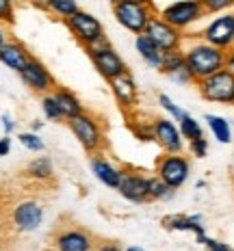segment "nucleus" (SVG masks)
Instances as JSON below:
<instances>
[{"label": "nucleus", "mask_w": 234, "mask_h": 251, "mask_svg": "<svg viewBox=\"0 0 234 251\" xmlns=\"http://www.w3.org/2000/svg\"><path fill=\"white\" fill-rule=\"evenodd\" d=\"M128 2H141V4H150L152 7V0H128Z\"/></svg>", "instance_id": "42"}, {"label": "nucleus", "mask_w": 234, "mask_h": 251, "mask_svg": "<svg viewBox=\"0 0 234 251\" xmlns=\"http://www.w3.org/2000/svg\"><path fill=\"white\" fill-rule=\"evenodd\" d=\"M128 128L143 143H152L154 141V122H130Z\"/></svg>", "instance_id": "28"}, {"label": "nucleus", "mask_w": 234, "mask_h": 251, "mask_svg": "<svg viewBox=\"0 0 234 251\" xmlns=\"http://www.w3.org/2000/svg\"><path fill=\"white\" fill-rule=\"evenodd\" d=\"M202 41L215 46V48L228 50L234 44V13H223L215 18L202 30Z\"/></svg>", "instance_id": "10"}, {"label": "nucleus", "mask_w": 234, "mask_h": 251, "mask_svg": "<svg viewBox=\"0 0 234 251\" xmlns=\"http://www.w3.org/2000/svg\"><path fill=\"white\" fill-rule=\"evenodd\" d=\"M232 48H234V44H232Z\"/></svg>", "instance_id": "45"}, {"label": "nucleus", "mask_w": 234, "mask_h": 251, "mask_svg": "<svg viewBox=\"0 0 234 251\" xmlns=\"http://www.w3.org/2000/svg\"><path fill=\"white\" fill-rule=\"evenodd\" d=\"M182 65H186V61H184V52H182V48H180V50H169V52H163V59H160L158 72L169 78L176 70H180Z\"/></svg>", "instance_id": "24"}, {"label": "nucleus", "mask_w": 234, "mask_h": 251, "mask_svg": "<svg viewBox=\"0 0 234 251\" xmlns=\"http://www.w3.org/2000/svg\"><path fill=\"white\" fill-rule=\"evenodd\" d=\"M126 251H145V249H141V247H128Z\"/></svg>", "instance_id": "43"}, {"label": "nucleus", "mask_w": 234, "mask_h": 251, "mask_svg": "<svg viewBox=\"0 0 234 251\" xmlns=\"http://www.w3.org/2000/svg\"><path fill=\"white\" fill-rule=\"evenodd\" d=\"M9 151H11V139H9V134H4V137L0 139V158L7 156Z\"/></svg>", "instance_id": "36"}, {"label": "nucleus", "mask_w": 234, "mask_h": 251, "mask_svg": "<svg viewBox=\"0 0 234 251\" xmlns=\"http://www.w3.org/2000/svg\"><path fill=\"white\" fill-rule=\"evenodd\" d=\"M89 167H91V174L96 176L104 186L115 188V191H117L119 182H122V174H124L119 167H115L113 163H108V160L104 158V156H100V154H93L91 156Z\"/></svg>", "instance_id": "16"}, {"label": "nucleus", "mask_w": 234, "mask_h": 251, "mask_svg": "<svg viewBox=\"0 0 234 251\" xmlns=\"http://www.w3.org/2000/svg\"><path fill=\"white\" fill-rule=\"evenodd\" d=\"M54 100L59 104L61 113H63V119H72L76 117V115L85 113V108H82L80 100L76 98V93H72L70 89H63V87H54Z\"/></svg>", "instance_id": "21"}, {"label": "nucleus", "mask_w": 234, "mask_h": 251, "mask_svg": "<svg viewBox=\"0 0 234 251\" xmlns=\"http://www.w3.org/2000/svg\"><path fill=\"white\" fill-rule=\"evenodd\" d=\"M78 2L76 0H46V11H52L56 13L59 18H70L72 13L78 11Z\"/></svg>", "instance_id": "27"}, {"label": "nucleus", "mask_w": 234, "mask_h": 251, "mask_svg": "<svg viewBox=\"0 0 234 251\" xmlns=\"http://www.w3.org/2000/svg\"><path fill=\"white\" fill-rule=\"evenodd\" d=\"M113 15L117 24L124 26L128 33L141 35L152 18V7L141 2H128V0H113Z\"/></svg>", "instance_id": "5"}, {"label": "nucleus", "mask_w": 234, "mask_h": 251, "mask_svg": "<svg viewBox=\"0 0 234 251\" xmlns=\"http://www.w3.org/2000/svg\"><path fill=\"white\" fill-rule=\"evenodd\" d=\"M41 108H44L46 119H50V122H61V119H63V113H61L59 104H56L52 93H46V96L41 98Z\"/></svg>", "instance_id": "29"}, {"label": "nucleus", "mask_w": 234, "mask_h": 251, "mask_svg": "<svg viewBox=\"0 0 234 251\" xmlns=\"http://www.w3.org/2000/svg\"><path fill=\"white\" fill-rule=\"evenodd\" d=\"M44 221V208L37 201H22L13 210V223L20 232H35Z\"/></svg>", "instance_id": "15"}, {"label": "nucleus", "mask_w": 234, "mask_h": 251, "mask_svg": "<svg viewBox=\"0 0 234 251\" xmlns=\"http://www.w3.org/2000/svg\"><path fill=\"white\" fill-rule=\"evenodd\" d=\"M204 119H206L208 128H210L212 137L219 141V143H223V145L232 143V128H230V124H228V119L219 117V115H206Z\"/></svg>", "instance_id": "22"}, {"label": "nucleus", "mask_w": 234, "mask_h": 251, "mask_svg": "<svg viewBox=\"0 0 234 251\" xmlns=\"http://www.w3.org/2000/svg\"><path fill=\"white\" fill-rule=\"evenodd\" d=\"M26 174H28L30 177H35V180H48V177L54 174V169H52V160L48 158V156H37L35 160L28 163Z\"/></svg>", "instance_id": "25"}, {"label": "nucleus", "mask_w": 234, "mask_h": 251, "mask_svg": "<svg viewBox=\"0 0 234 251\" xmlns=\"http://www.w3.org/2000/svg\"><path fill=\"white\" fill-rule=\"evenodd\" d=\"M200 4L206 15H212V13H221L234 7V0H200Z\"/></svg>", "instance_id": "30"}, {"label": "nucleus", "mask_w": 234, "mask_h": 251, "mask_svg": "<svg viewBox=\"0 0 234 251\" xmlns=\"http://www.w3.org/2000/svg\"><path fill=\"white\" fill-rule=\"evenodd\" d=\"M158 104H160V108H165V111H167V115L174 119V122H178L180 115L184 113L178 104H174V100H171L169 96H165V93H160V96H158Z\"/></svg>", "instance_id": "32"}, {"label": "nucleus", "mask_w": 234, "mask_h": 251, "mask_svg": "<svg viewBox=\"0 0 234 251\" xmlns=\"http://www.w3.org/2000/svg\"><path fill=\"white\" fill-rule=\"evenodd\" d=\"M143 33L148 35V37L152 39L163 52L182 48V30L167 24L160 15H152V18H150V22H148V26H145Z\"/></svg>", "instance_id": "9"}, {"label": "nucleus", "mask_w": 234, "mask_h": 251, "mask_svg": "<svg viewBox=\"0 0 234 251\" xmlns=\"http://www.w3.org/2000/svg\"><path fill=\"white\" fill-rule=\"evenodd\" d=\"M65 24H67V28L72 30V35H74L85 48H91V46L108 41L106 35H104V26L100 20H98L96 15L82 11V9H78L70 18H65Z\"/></svg>", "instance_id": "4"}, {"label": "nucleus", "mask_w": 234, "mask_h": 251, "mask_svg": "<svg viewBox=\"0 0 234 251\" xmlns=\"http://www.w3.org/2000/svg\"><path fill=\"white\" fill-rule=\"evenodd\" d=\"M18 139H20V143H22L28 151H44L46 150L44 141H41L39 134H35V132H22Z\"/></svg>", "instance_id": "31"}, {"label": "nucleus", "mask_w": 234, "mask_h": 251, "mask_svg": "<svg viewBox=\"0 0 234 251\" xmlns=\"http://www.w3.org/2000/svg\"><path fill=\"white\" fill-rule=\"evenodd\" d=\"M2 128H4V134H11L15 130V124L9 115H2Z\"/></svg>", "instance_id": "37"}, {"label": "nucleus", "mask_w": 234, "mask_h": 251, "mask_svg": "<svg viewBox=\"0 0 234 251\" xmlns=\"http://www.w3.org/2000/svg\"><path fill=\"white\" fill-rule=\"evenodd\" d=\"M189 174H191V163L184 154H163L156 160L154 176H158L171 188L184 186V182L189 180Z\"/></svg>", "instance_id": "7"}, {"label": "nucleus", "mask_w": 234, "mask_h": 251, "mask_svg": "<svg viewBox=\"0 0 234 251\" xmlns=\"http://www.w3.org/2000/svg\"><path fill=\"white\" fill-rule=\"evenodd\" d=\"M232 104H234V98H232Z\"/></svg>", "instance_id": "44"}, {"label": "nucleus", "mask_w": 234, "mask_h": 251, "mask_svg": "<svg viewBox=\"0 0 234 251\" xmlns=\"http://www.w3.org/2000/svg\"><path fill=\"white\" fill-rule=\"evenodd\" d=\"M98 251H126V249H122L117 243H113V240H108V243H102L100 247H98Z\"/></svg>", "instance_id": "38"}, {"label": "nucleus", "mask_w": 234, "mask_h": 251, "mask_svg": "<svg viewBox=\"0 0 234 251\" xmlns=\"http://www.w3.org/2000/svg\"><path fill=\"white\" fill-rule=\"evenodd\" d=\"M176 188L165 184L158 176H150V201H167L174 197Z\"/></svg>", "instance_id": "26"}, {"label": "nucleus", "mask_w": 234, "mask_h": 251, "mask_svg": "<svg viewBox=\"0 0 234 251\" xmlns=\"http://www.w3.org/2000/svg\"><path fill=\"white\" fill-rule=\"evenodd\" d=\"M134 48H137L139 52V56L148 63L150 67H154V70H158V65H160V59H163V50L158 48V46L154 44L152 39L148 37L145 33L141 35H134Z\"/></svg>", "instance_id": "20"}, {"label": "nucleus", "mask_w": 234, "mask_h": 251, "mask_svg": "<svg viewBox=\"0 0 234 251\" xmlns=\"http://www.w3.org/2000/svg\"><path fill=\"white\" fill-rule=\"evenodd\" d=\"M20 78H22L24 85L35 93H48L56 87L54 78H52V74L46 70V65L41 61L33 59V56H30V61L24 65V70L20 72Z\"/></svg>", "instance_id": "14"}, {"label": "nucleus", "mask_w": 234, "mask_h": 251, "mask_svg": "<svg viewBox=\"0 0 234 251\" xmlns=\"http://www.w3.org/2000/svg\"><path fill=\"white\" fill-rule=\"evenodd\" d=\"M117 191H119V195L130 203L150 201V176L134 174V171H124Z\"/></svg>", "instance_id": "13"}, {"label": "nucleus", "mask_w": 234, "mask_h": 251, "mask_svg": "<svg viewBox=\"0 0 234 251\" xmlns=\"http://www.w3.org/2000/svg\"><path fill=\"white\" fill-rule=\"evenodd\" d=\"M72 134L78 139V143L82 145V150L87 154H100L106 148V137H104L102 126L98 124V119L89 113H80L76 117L67 119Z\"/></svg>", "instance_id": "2"}, {"label": "nucleus", "mask_w": 234, "mask_h": 251, "mask_svg": "<svg viewBox=\"0 0 234 251\" xmlns=\"http://www.w3.org/2000/svg\"><path fill=\"white\" fill-rule=\"evenodd\" d=\"M0 22H13V0H0Z\"/></svg>", "instance_id": "34"}, {"label": "nucleus", "mask_w": 234, "mask_h": 251, "mask_svg": "<svg viewBox=\"0 0 234 251\" xmlns=\"http://www.w3.org/2000/svg\"><path fill=\"white\" fill-rule=\"evenodd\" d=\"M41 126H44V124H41L39 119H37V122H33V132H37V130L41 128Z\"/></svg>", "instance_id": "41"}, {"label": "nucleus", "mask_w": 234, "mask_h": 251, "mask_svg": "<svg viewBox=\"0 0 234 251\" xmlns=\"http://www.w3.org/2000/svg\"><path fill=\"white\" fill-rule=\"evenodd\" d=\"M163 227L171 229V232H193L195 236L206 234L200 214H191V217H186V214H171V217L163 219Z\"/></svg>", "instance_id": "19"}, {"label": "nucleus", "mask_w": 234, "mask_h": 251, "mask_svg": "<svg viewBox=\"0 0 234 251\" xmlns=\"http://www.w3.org/2000/svg\"><path fill=\"white\" fill-rule=\"evenodd\" d=\"M184 61L195 80H202V78L226 67V50L215 48L206 41H200V44H193L191 48L184 50Z\"/></svg>", "instance_id": "1"}, {"label": "nucleus", "mask_w": 234, "mask_h": 251, "mask_svg": "<svg viewBox=\"0 0 234 251\" xmlns=\"http://www.w3.org/2000/svg\"><path fill=\"white\" fill-rule=\"evenodd\" d=\"M226 70H230L234 74V48L226 50Z\"/></svg>", "instance_id": "39"}, {"label": "nucleus", "mask_w": 234, "mask_h": 251, "mask_svg": "<svg viewBox=\"0 0 234 251\" xmlns=\"http://www.w3.org/2000/svg\"><path fill=\"white\" fill-rule=\"evenodd\" d=\"M87 54H89V59L93 63V67L98 70V74H100L106 82L113 80V78H117V76H122L124 72H128L126 61L119 56V52L113 48L108 41L87 48Z\"/></svg>", "instance_id": "6"}, {"label": "nucleus", "mask_w": 234, "mask_h": 251, "mask_svg": "<svg viewBox=\"0 0 234 251\" xmlns=\"http://www.w3.org/2000/svg\"><path fill=\"white\" fill-rule=\"evenodd\" d=\"M28 61H30L28 50H26L20 41H7V44L2 46V50H0V63L15 70L18 74L24 70V65Z\"/></svg>", "instance_id": "18"}, {"label": "nucleus", "mask_w": 234, "mask_h": 251, "mask_svg": "<svg viewBox=\"0 0 234 251\" xmlns=\"http://www.w3.org/2000/svg\"><path fill=\"white\" fill-rule=\"evenodd\" d=\"M195 87L200 91V96L206 102L212 104H232L234 98V74L230 70H219L215 74L195 80Z\"/></svg>", "instance_id": "3"}, {"label": "nucleus", "mask_w": 234, "mask_h": 251, "mask_svg": "<svg viewBox=\"0 0 234 251\" xmlns=\"http://www.w3.org/2000/svg\"><path fill=\"white\" fill-rule=\"evenodd\" d=\"M154 143L160 145L165 154H182L184 151V139H182L178 126L171 117L154 119Z\"/></svg>", "instance_id": "11"}, {"label": "nucleus", "mask_w": 234, "mask_h": 251, "mask_svg": "<svg viewBox=\"0 0 234 251\" xmlns=\"http://www.w3.org/2000/svg\"><path fill=\"white\" fill-rule=\"evenodd\" d=\"M204 245H206V249L208 251H234L232 247H228L226 243H219V240H215V238H208L204 240Z\"/></svg>", "instance_id": "35"}, {"label": "nucleus", "mask_w": 234, "mask_h": 251, "mask_svg": "<svg viewBox=\"0 0 234 251\" xmlns=\"http://www.w3.org/2000/svg\"><path fill=\"white\" fill-rule=\"evenodd\" d=\"M189 154L195 156V158H204L208 154V139L202 137V139H195L189 143Z\"/></svg>", "instance_id": "33"}, {"label": "nucleus", "mask_w": 234, "mask_h": 251, "mask_svg": "<svg viewBox=\"0 0 234 251\" xmlns=\"http://www.w3.org/2000/svg\"><path fill=\"white\" fill-rule=\"evenodd\" d=\"M54 247L59 251H91L93 249V238L85 229H65L56 236Z\"/></svg>", "instance_id": "17"}, {"label": "nucleus", "mask_w": 234, "mask_h": 251, "mask_svg": "<svg viewBox=\"0 0 234 251\" xmlns=\"http://www.w3.org/2000/svg\"><path fill=\"white\" fill-rule=\"evenodd\" d=\"M178 130H180L182 139H184L186 143H191V141L204 137V130H202L200 122H197L193 115H189L186 111L182 113V115H180V119H178Z\"/></svg>", "instance_id": "23"}, {"label": "nucleus", "mask_w": 234, "mask_h": 251, "mask_svg": "<svg viewBox=\"0 0 234 251\" xmlns=\"http://www.w3.org/2000/svg\"><path fill=\"white\" fill-rule=\"evenodd\" d=\"M204 9H202L200 0H178L171 2L160 11V18L167 24H171L178 30H186L191 24H195L197 20L204 18Z\"/></svg>", "instance_id": "8"}, {"label": "nucleus", "mask_w": 234, "mask_h": 251, "mask_svg": "<svg viewBox=\"0 0 234 251\" xmlns=\"http://www.w3.org/2000/svg\"><path fill=\"white\" fill-rule=\"evenodd\" d=\"M108 87H111V93L115 98V102L119 104L124 113H132L139 104V93H137V82L130 72H124L122 76L108 80Z\"/></svg>", "instance_id": "12"}, {"label": "nucleus", "mask_w": 234, "mask_h": 251, "mask_svg": "<svg viewBox=\"0 0 234 251\" xmlns=\"http://www.w3.org/2000/svg\"><path fill=\"white\" fill-rule=\"evenodd\" d=\"M7 44V33H4L2 28H0V50H2V46Z\"/></svg>", "instance_id": "40"}]
</instances>
